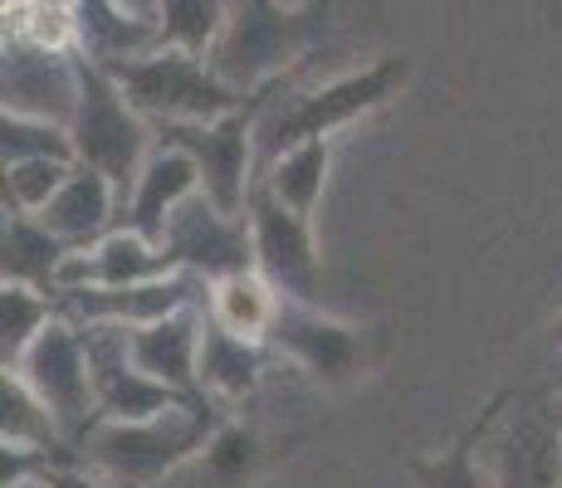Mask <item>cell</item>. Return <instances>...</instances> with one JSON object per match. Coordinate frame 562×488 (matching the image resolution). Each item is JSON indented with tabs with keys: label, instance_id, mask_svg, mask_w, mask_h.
Returning a JSON list of instances; mask_svg holds the SVG:
<instances>
[{
	"label": "cell",
	"instance_id": "6da1fadb",
	"mask_svg": "<svg viewBox=\"0 0 562 488\" xmlns=\"http://www.w3.org/2000/svg\"><path fill=\"white\" fill-rule=\"evenodd\" d=\"M221 420L225 410L205 406H171L143 420L99 416L83 430V440L74 444V459L89 464L113 488H161L205 450V440Z\"/></svg>",
	"mask_w": 562,
	"mask_h": 488
},
{
	"label": "cell",
	"instance_id": "7a4b0ae2",
	"mask_svg": "<svg viewBox=\"0 0 562 488\" xmlns=\"http://www.w3.org/2000/svg\"><path fill=\"white\" fill-rule=\"evenodd\" d=\"M284 79L269 89L265 117H259V171L284 147L308 143V137H338V133H348L352 123H362V117L382 113L386 103H396L402 89L411 83V59L406 54H382V59L362 64V69L338 73V79L318 83V89H299V93H289L284 103H274Z\"/></svg>",
	"mask_w": 562,
	"mask_h": 488
},
{
	"label": "cell",
	"instance_id": "3957f363",
	"mask_svg": "<svg viewBox=\"0 0 562 488\" xmlns=\"http://www.w3.org/2000/svg\"><path fill=\"white\" fill-rule=\"evenodd\" d=\"M328 30V0H231L211 64L231 89L259 93L294 73Z\"/></svg>",
	"mask_w": 562,
	"mask_h": 488
},
{
	"label": "cell",
	"instance_id": "277c9868",
	"mask_svg": "<svg viewBox=\"0 0 562 488\" xmlns=\"http://www.w3.org/2000/svg\"><path fill=\"white\" fill-rule=\"evenodd\" d=\"M269 347H274L279 356H289L313 386L352 390V386H362L367 376L382 372V362L392 356V332L333 318L318 303L284 298L274 328H269Z\"/></svg>",
	"mask_w": 562,
	"mask_h": 488
},
{
	"label": "cell",
	"instance_id": "5b68a950",
	"mask_svg": "<svg viewBox=\"0 0 562 488\" xmlns=\"http://www.w3.org/2000/svg\"><path fill=\"white\" fill-rule=\"evenodd\" d=\"M69 137H74V157L83 167L103 171L123 191V201L133 191L143 161L157 147V127L133 107L123 83L83 49H79V103H74V117H69Z\"/></svg>",
	"mask_w": 562,
	"mask_h": 488
},
{
	"label": "cell",
	"instance_id": "8992f818",
	"mask_svg": "<svg viewBox=\"0 0 562 488\" xmlns=\"http://www.w3.org/2000/svg\"><path fill=\"white\" fill-rule=\"evenodd\" d=\"M123 93L133 98V107L147 117V123H211V117H225L245 103L250 93L231 89V83L215 73L211 59L187 49H147L137 59L123 64H103Z\"/></svg>",
	"mask_w": 562,
	"mask_h": 488
},
{
	"label": "cell",
	"instance_id": "52a82bcc",
	"mask_svg": "<svg viewBox=\"0 0 562 488\" xmlns=\"http://www.w3.org/2000/svg\"><path fill=\"white\" fill-rule=\"evenodd\" d=\"M269 89L250 93L235 113L211 117V123H153L161 143H177L181 151H191V161L201 167V191L235 215H245L250 191L259 181V117H265Z\"/></svg>",
	"mask_w": 562,
	"mask_h": 488
},
{
	"label": "cell",
	"instance_id": "ba28073f",
	"mask_svg": "<svg viewBox=\"0 0 562 488\" xmlns=\"http://www.w3.org/2000/svg\"><path fill=\"white\" fill-rule=\"evenodd\" d=\"M15 372L45 396V406L54 410V420H59L64 440L79 444L83 430L99 420V390H93V362H89L83 322L59 313V318L30 342V352L15 362Z\"/></svg>",
	"mask_w": 562,
	"mask_h": 488
},
{
	"label": "cell",
	"instance_id": "9c48e42d",
	"mask_svg": "<svg viewBox=\"0 0 562 488\" xmlns=\"http://www.w3.org/2000/svg\"><path fill=\"white\" fill-rule=\"evenodd\" d=\"M250 230H255V269L269 279L284 298L299 303H318L323 288V259L318 240H313V220H304L299 211H289L279 195H269V186L250 191Z\"/></svg>",
	"mask_w": 562,
	"mask_h": 488
},
{
	"label": "cell",
	"instance_id": "30bf717a",
	"mask_svg": "<svg viewBox=\"0 0 562 488\" xmlns=\"http://www.w3.org/2000/svg\"><path fill=\"white\" fill-rule=\"evenodd\" d=\"M161 245L177 259V269H191L205 284H215V279H225V274H240V269H255L250 215L225 211V205H215L205 191H196L171 215Z\"/></svg>",
	"mask_w": 562,
	"mask_h": 488
},
{
	"label": "cell",
	"instance_id": "8fae6325",
	"mask_svg": "<svg viewBox=\"0 0 562 488\" xmlns=\"http://www.w3.org/2000/svg\"><path fill=\"white\" fill-rule=\"evenodd\" d=\"M205 284L191 269H177V274L147 279V284H123V288H74L64 293V313L74 322H117V328H147V322L167 318V313H181L191 303H205Z\"/></svg>",
	"mask_w": 562,
	"mask_h": 488
},
{
	"label": "cell",
	"instance_id": "7c38bea8",
	"mask_svg": "<svg viewBox=\"0 0 562 488\" xmlns=\"http://www.w3.org/2000/svg\"><path fill=\"white\" fill-rule=\"evenodd\" d=\"M201 332H205V303H191L181 313L147 322V328H127V352L153 382L171 386L177 396L196 400V406L221 410L215 400H205L201 386Z\"/></svg>",
	"mask_w": 562,
	"mask_h": 488
},
{
	"label": "cell",
	"instance_id": "4fadbf2b",
	"mask_svg": "<svg viewBox=\"0 0 562 488\" xmlns=\"http://www.w3.org/2000/svg\"><path fill=\"white\" fill-rule=\"evenodd\" d=\"M79 103V49H35L5 39V107L69 123Z\"/></svg>",
	"mask_w": 562,
	"mask_h": 488
},
{
	"label": "cell",
	"instance_id": "5bb4252c",
	"mask_svg": "<svg viewBox=\"0 0 562 488\" xmlns=\"http://www.w3.org/2000/svg\"><path fill=\"white\" fill-rule=\"evenodd\" d=\"M196 191H201V167L191 161V151H181L177 143H161L157 137L153 157L143 161V171H137L133 191H127V201H123V225L137 235H147L153 245H161L171 215H177Z\"/></svg>",
	"mask_w": 562,
	"mask_h": 488
},
{
	"label": "cell",
	"instance_id": "9a60e30c",
	"mask_svg": "<svg viewBox=\"0 0 562 488\" xmlns=\"http://www.w3.org/2000/svg\"><path fill=\"white\" fill-rule=\"evenodd\" d=\"M509 406H514V390H494V396L480 406V416H474L440 454H411L406 459L411 488H499L494 484V469L484 459H474V450L494 435V425L509 416Z\"/></svg>",
	"mask_w": 562,
	"mask_h": 488
},
{
	"label": "cell",
	"instance_id": "2e32d148",
	"mask_svg": "<svg viewBox=\"0 0 562 488\" xmlns=\"http://www.w3.org/2000/svg\"><path fill=\"white\" fill-rule=\"evenodd\" d=\"M494 484L499 488H558L562 479V425L543 410H514L509 430L494 444Z\"/></svg>",
	"mask_w": 562,
	"mask_h": 488
},
{
	"label": "cell",
	"instance_id": "e0dca14e",
	"mask_svg": "<svg viewBox=\"0 0 562 488\" xmlns=\"http://www.w3.org/2000/svg\"><path fill=\"white\" fill-rule=\"evenodd\" d=\"M279 454H289V440H274L250 420L225 416L211 430L205 450L187 464V474H196V488H250Z\"/></svg>",
	"mask_w": 562,
	"mask_h": 488
},
{
	"label": "cell",
	"instance_id": "ac0fdd59",
	"mask_svg": "<svg viewBox=\"0 0 562 488\" xmlns=\"http://www.w3.org/2000/svg\"><path fill=\"white\" fill-rule=\"evenodd\" d=\"M117 211H123V191H117L103 171L74 161L69 181H64L59 195L40 211V220H45L64 245L83 249V245H99L108 230H117Z\"/></svg>",
	"mask_w": 562,
	"mask_h": 488
},
{
	"label": "cell",
	"instance_id": "d6986e66",
	"mask_svg": "<svg viewBox=\"0 0 562 488\" xmlns=\"http://www.w3.org/2000/svg\"><path fill=\"white\" fill-rule=\"evenodd\" d=\"M259 382H265V342L240 338V332L211 322L205 313V332H201V386L205 400L215 406H240L250 400Z\"/></svg>",
	"mask_w": 562,
	"mask_h": 488
},
{
	"label": "cell",
	"instance_id": "ffe728a7",
	"mask_svg": "<svg viewBox=\"0 0 562 488\" xmlns=\"http://www.w3.org/2000/svg\"><path fill=\"white\" fill-rule=\"evenodd\" d=\"M69 249L74 245H64L40 215L5 211V230H0V279H10V284H35L59 298L54 279H59V264Z\"/></svg>",
	"mask_w": 562,
	"mask_h": 488
},
{
	"label": "cell",
	"instance_id": "44dd1931",
	"mask_svg": "<svg viewBox=\"0 0 562 488\" xmlns=\"http://www.w3.org/2000/svg\"><path fill=\"white\" fill-rule=\"evenodd\" d=\"M74 20H79V49L99 64H123V59H137V54L161 45L157 20L133 15V10H123L117 0H79Z\"/></svg>",
	"mask_w": 562,
	"mask_h": 488
},
{
	"label": "cell",
	"instance_id": "7402d4cb",
	"mask_svg": "<svg viewBox=\"0 0 562 488\" xmlns=\"http://www.w3.org/2000/svg\"><path fill=\"white\" fill-rule=\"evenodd\" d=\"M333 151H338V137H308V143L284 147L265 171H259V186H269V195L299 211L304 220L318 215L323 186H328V171H333Z\"/></svg>",
	"mask_w": 562,
	"mask_h": 488
},
{
	"label": "cell",
	"instance_id": "603a6c76",
	"mask_svg": "<svg viewBox=\"0 0 562 488\" xmlns=\"http://www.w3.org/2000/svg\"><path fill=\"white\" fill-rule=\"evenodd\" d=\"M279 308H284V293L269 284L259 269H240V274L215 279L211 293H205L211 322L240 332V338H259V342H269V328H274Z\"/></svg>",
	"mask_w": 562,
	"mask_h": 488
},
{
	"label": "cell",
	"instance_id": "cb8c5ba5",
	"mask_svg": "<svg viewBox=\"0 0 562 488\" xmlns=\"http://www.w3.org/2000/svg\"><path fill=\"white\" fill-rule=\"evenodd\" d=\"M0 444H30V450H54V454H74V444L64 440L59 420L45 406L35 386L15 372L0 366Z\"/></svg>",
	"mask_w": 562,
	"mask_h": 488
},
{
	"label": "cell",
	"instance_id": "d4e9b609",
	"mask_svg": "<svg viewBox=\"0 0 562 488\" xmlns=\"http://www.w3.org/2000/svg\"><path fill=\"white\" fill-rule=\"evenodd\" d=\"M59 313H64V303L54 298V293L0 279V362L15 366L20 356L30 352V342H35Z\"/></svg>",
	"mask_w": 562,
	"mask_h": 488
},
{
	"label": "cell",
	"instance_id": "484cf974",
	"mask_svg": "<svg viewBox=\"0 0 562 488\" xmlns=\"http://www.w3.org/2000/svg\"><path fill=\"white\" fill-rule=\"evenodd\" d=\"M225 20H231V0H157V39L167 49L211 59Z\"/></svg>",
	"mask_w": 562,
	"mask_h": 488
},
{
	"label": "cell",
	"instance_id": "4316f807",
	"mask_svg": "<svg viewBox=\"0 0 562 488\" xmlns=\"http://www.w3.org/2000/svg\"><path fill=\"white\" fill-rule=\"evenodd\" d=\"M5 39L74 54L79 49V20L69 5H54V0H5Z\"/></svg>",
	"mask_w": 562,
	"mask_h": 488
},
{
	"label": "cell",
	"instance_id": "83f0119b",
	"mask_svg": "<svg viewBox=\"0 0 562 488\" xmlns=\"http://www.w3.org/2000/svg\"><path fill=\"white\" fill-rule=\"evenodd\" d=\"M0 151H5V161H30V157L79 161L74 157L69 123H54V117H35V113H15V107H5V117H0Z\"/></svg>",
	"mask_w": 562,
	"mask_h": 488
},
{
	"label": "cell",
	"instance_id": "f1b7e54d",
	"mask_svg": "<svg viewBox=\"0 0 562 488\" xmlns=\"http://www.w3.org/2000/svg\"><path fill=\"white\" fill-rule=\"evenodd\" d=\"M74 161L64 157H30V161H5V211L40 215L69 181Z\"/></svg>",
	"mask_w": 562,
	"mask_h": 488
},
{
	"label": "cell",
	"instance_id": "f546056e",
	"mask_svg": "<svg viewBox=\"0 0 562 488\" xmlns=\"http://www.w3.org/2000/svg\"><path fill=\"white\" fill-rule=\"evenodd\" d=\"M40 479H45L49 488H113V484H103L99 474L89 469V464H79V459H74V454H69V459H54L49 469L40 474Z\"/></svg>",
	"mask_w": 562,
	"mask_h": 488
},
{
	"label": "cell",
	"instance_id": "4dcf8cb0",
	"mask_svg": "<svg viewBox=\"0 0 562 488\" xmlns=\"http://www.w3.org/2000/svg\"><path fill=\"white\" fill-rule=\"evenodd\" d=\"M123 10H133V15H143V20H157V0H117Z\"/></svg>",
	"mask_w": 562,
	"mask_h": 488
},
{
	"label": "cell",
	"instance_id": "1f68e13d",
	"mask_svg": "<svg viewBox=\"0 0 562 488\" xmlns=\"http://www.w3.org/2000/svg\"><path fill=\"white\" fill-rule=\"evenodd\" d=\"M548 342H553V347H558V356H562V313H558L553 322H548Z\"/></svg>",
	"mask_w": 562,
	"mask_h": 488
},
{
	"label": "cell",
	"instance_id": "d6a6232c",
	"mask_svg": "<svg viewBox=\"0 0 562 488\" xmlns=\"http://www.w3.org/2000/svg\"><path fill=\"white\" fill-rule=\"evenodd\" d=\"M10 488H49L45 479H25V484H10Z\"/></svg>",
	"mask_w": 562,
	"mask_h": 488
},
{
	"label": "cell",
	"instance_id": "836d02e7",
	"mask_svg": "<svg viewBox=\"0 0 562 488\" xmlns=\"http://www.w3.org/2000/svg\"><path fill=\"white\" fill-rule=\"evenodd\" d=\"M553 390H558V400H562V356H558V376H553Z\"/></svg>",
	"mask_w": 562,
	"mask_h": 488
},
{
	"label": "cell",
	"instance_id": "e575fe53",
	"mask_svg": "<svg viewBox=\"0 0 562 488\" xmlns=\"http://www.w3.org/2000/svg\"><path fill=\"white\" fill-rule=\"evenodd\" d=\"M558 488H562V479H558Z\"/></svg>",
	"mask_w": 562,
	"mask_h": 488
}]
</instances>
